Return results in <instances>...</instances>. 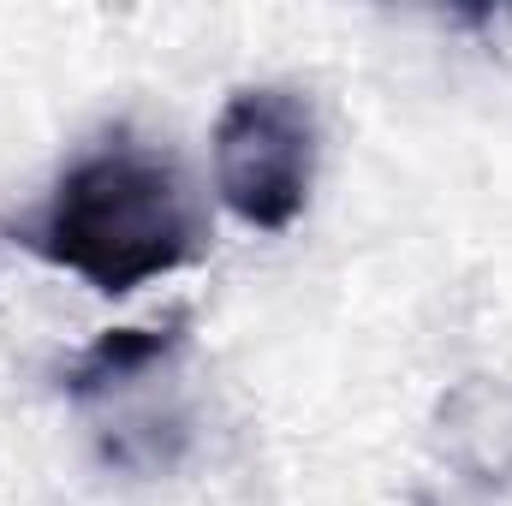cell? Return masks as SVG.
Segmentation results:
<instances>
[{
  "instance_id": "6da1fadb",
  "label": "cell",
  "mask_w": 512,
  "mask_h": 506,
  "mask_svg": "<svg viewBox=\"0 0 512 506\" xmlns=\"http://www.w3.org/2000/svg\"><path fill=\"white\" fill-rule=\"evenodd\" d=\"M24 245L42 262L90 280L96 292L126 298L203 251V221L173 161L137 143H114L84 155L54 185Z\"/></svg>"
},
{
  "instance_id": "3957f363",
  "label": "cell",
  "mask_w": 512,
  "mask_h": 506,
  "mask_svg": "<svg viewBox=\"0 0 512 506\" xmlns=\"http://www.w3.org/2000/svg\"><path fill=\"white\" fill-rule=\"evenodd\" d=\"M179 328H185V322H167V328H108V334L66 370V393H72V399H96V393H108V387H120V381L143 376L155 358H167V352L179 346Z\"/></svg>"
},
{
  "instance_id": "7a4b0ae2",
  "label": "cell",
  "mask_w": 512,
  "mask_h": 506,
  "mask_svg": "<svg viewBox=\"0 0 512 506\" xmlns=\"http://www.w3.org/2000/svg\"><path fill=\"white\" fill-rule=\"evenodd\" d=\"M316 179V120L298 90L256 84L239 90L215 120V191L221 203L256 227L286 233Z\"/></svg>"
}]
</instances>
